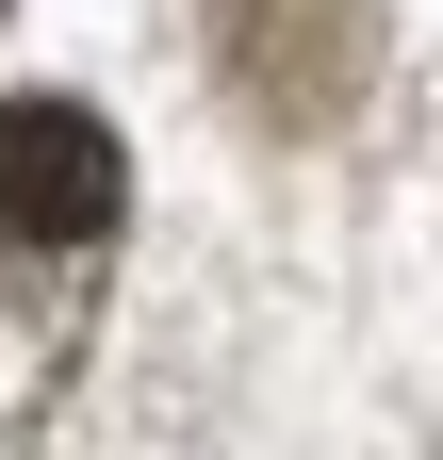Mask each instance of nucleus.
Segmentation results:
<instances>
[{"label":"nucleus","mask_w":443,"mask_h":460,"mask_svg":"<svg viewBox=\"0 0 443 460\" xmlns=\"http://www.w3.org/2000/svg\"><path fill=\"white\" fill-rule=\"evenodd\" d=\"M132 198L116 132H99L83 99H0V230H33V247H99Z\"/></svg>","instance_id":"f257e3e1"}]
</instances>
